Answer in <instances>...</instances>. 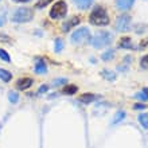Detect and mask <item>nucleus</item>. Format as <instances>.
I'll return each instance as SVG.
<instances>
[{"instance_id":"f257e3e1","label":"nucleus","mask_w":148,"mask_h":148,"mask_svg":"<svg viewBox=\"0 0 148 148\" xmlns=\"http://www.w3.org/2000/svg\"><path fill=\"white\" fill-rule=\"evenodd\" d=\"M89 22L93 26L104 27V26L109 24V15H108V12H106V10L104 7H96L90 14Z\"/></svg>"},{"instance_id":"f03ea898","label":"nucleus","mask_w":148,"mask_h":148,"mask_svg":"<svg viewBox=\"0 0 148 148\" xmlns=\"http://www.w3.org/2000/svg\"><path fill=\"white\" fill-rule=\"evenodd\" d=\"M90 39H92L90 30L88 27H81V28H77V30L71 34L70 42L73 43V45H77V46H82V45L90 43Z\"/></svg>"},{"instance_id":"7ed1b4c3","label":"nucleus","mask_w":148,"mask_h":148,"mask_svg":"<svg viewBox=\"0 0 148 148\" xmlns=\"http://www.w3.org/2000/svg\"><path fill=\"white\" fill-rule=\"evenodd\" d=\"M113 40V35L108 31H98L94 36L90 39V45L94 49H102L105 46H109Z\"/></svg>"},{"instance_id":"20e7f679","label":"nucleus","mask_w":148,"mask_h":148,"mask_svg":"<svg viewBox=\"0 0 148 148\" xmlns=\"http://www.w3.org/2000/svg\"><path fill=\"white\" fill-rule=\"evenodd\" d=\"M34 19V11L28 7H20L12 14L14 23H28Z\"/></svg>"},{"instance_id":"39448f33","label":"nucleus","mask_w":148,"mask_h":148,"mask_svg":"<svg viewBox=\"0 0 148 148\" xmlns=\"http://www.w3.org/2000/svg\"><path fill=\"white\" fill-rule=\"evenodd\" d=\"M50 18L54 20H61L63 18H66L67 15V4L66 1H63V0H58V1H55L54 5L51 7L50 10Z\"/></svg>"},{"instance_id":"423d86ee","label":"nucleus","mask_w":148,"mask_h":148,"mask_svg":"<svg viewBox=\"0 0 148 148\" xmlns=\"http://www.w3.org/2000/svg\"><path fill=\"white\" fill-rule=\"evenodd\" d=\"M131 16L124 14V15L119 16L114 22V30L116 31H120V32H125L129 30V26H131Z\"/></svg>"},{"instance_id":"0eeeda50","label":"nucleus","mask_w":148,"mask_h":148,"mask_svg":"<svg viewBox=\"0 0 148 148\" xmlns=\"http://www.w3.org/2000/svg\"><path fill=\"white\" fill-rule=\"evenodd\" d=\"M32 85H34V79L30 77L19 78V79L16 81V88L19 90H27V89H30Z\"/></svg>"},{"instance_id":"6e6552de","label":"nucleus","mask_w":148,"mask_h":148,"mask_svg":"<svg viewBox=\"0 0 148 148\" xmlns=\"http://www.w3.org/2000/svg\"><path fill=\"white\" fill-rule=\"evenodd\" d=\"M79 22H81V18H79V16H73L71 19L66 20V22L62 24V31L63 32H69L71 28H73L74 26H77Z\"/></svg>"},{"instance_id":"1a4fd4ad","label":"nucleus","mask_w":148,"mask_h":148,"mask_svg":"<svg viewBox=\"0 0 148 148\" xmlns=\"http://www.w3.org/2000/svg\"><path fill=\"white\" fill-rule=\"evenodd\" d=\"M135 0H116V7L121 11H128L133 5Z\"/></svg>"},{"instance_id":"9d476101","label":"nucleus","mask_w":148,"mask_h":148,"mask_svg":"<svg viewBox=\"0 0 148 148\" xmlns=\"http://www.w3.org/2000/svg\"><path fill=\"white\" fill-rule=\"evenodd\" d=\"M94 0H73V3L77 5L79 10H88L93 4Z\"/></svg>"},{"instance_id":"9b49d317","label":"nucleus","mask_w":148,"mask_h":148,"mask_svg":"<svg viewBox=\"0 0 148 148\" xmlns=\"http://www.w3.org/2000/svg\"><path fill=\"white\" fill-rule=\"evenodd\" d=\"M119 47L120 49H132L133 45H132V40H131V38L129 36H123V38L119 40Z\"/></svg>"},{"instance_id":"f8f14e48","label":"nucleus","mask_w":148,"mask_h":148,"mask_svg":"<svg viewBox=\"0 0 148 148\" xmlns=\"http://www.w3.org/2000/svg\"><path fill=\"white\" fill-rule=\"evenodd\" d=\"M34 71L36 74H45L47 71V66H46V62L42 61V59H39L38 62L35 63V67H34Z\"/></svg>"},{"instance_id":"ddd939ff","label":"nucleus","mask_w":148,"mask_h":148,"mask_svg":"<svg viewBox=\"0 0 148 148\" xmlns=\"http://www.w3.org/2000/svg\"><path fill=\"white\" fill-rule=\"evenodd\" d=\"M97 100V96L93 93H84L79 96V101L85 102V104H89V102H93Z\"/></svg>"},{"instance_id":"4468645a","label":"nucleus","mask_w":148,"mask_h":148,"mask_svg":"<svg viewBox=\"0 0 148 148\" xmlns=\"http://www.w3.org/2000/svg\"><path fill=\"white\" fill-rule=\"evenodd\" d=\"M0 79L3 82H10L12 79V74L8 70H5V69H1V67H0Z\"/></svg>"},{"instance_id":"2eb2a0df","label":"nucleus","mask_w":148,"mask_h":148,"mask_svg":"<svg viewBox=\"0 0 148 148\" xmlns=\"http://www.w3.org/2000/svg\"><path fill=\"white\" fill-rule=\"evenodd\" d=\"M137 120H139V123L141 124V127H143V128L148 129V114H147V113H141V114H139Z\"/></svg>"},{"instance_id":"dca6fc26","label":"nucleus","mask_w":148,"mask_h":148,"mask_svg":"<svg viewBox=\"0 0 148 148\" xmlns=\"http://www.w3.org/2000/svg\"><path fill=\"white\" fill-rule=\"evenodd\" d=\"M113 58H114V50H113V49H109V50H106L105 53L101 54L102 61H112Z\"/></svg>"},{"instance_id":"f3484780","label":"nucleus","mask_w":148,"mask_h":148,"mask_svg":"<svg viewBox=\"0 0 148 148\" xmlns=\"http://www.w3.org/2000/svg\"><path fill=\"white\" fill-rule=\"evenodd\" d=\"M77 86L75 85H66L63 88V93L67 94V96H73L74 93H77Z\"/></svg>"},{"instance_id":"a211bd4d","label":"nucleus","mask_w":148,"mask_h":148,"mask_svg":"<svg viewBox=\"0 0 148 148\" xmlns=\"http://www.w3.org/2000/svg\"><path fill=\"white\" fill-rule=\"evenodd\" d=\"M63 47H65V43L61 38H57L55 39V45H54V51L55 53H61L63 50Z\"/></svg>"},{"instance_id":"6ab92c4d","label":"nucleus","mask_w":148,"mask_h":148,"mask_svg":"<svg viewBox=\"0 0 148 148\" xmlns=\"http://www.w3.org/2000/svg\"><path fill=\"white\" fill-rule=\"evenodd\" d=\"M101 75L105 78V79H108V81H114V79H116V74L113 73V71H109V70H102Z\"/></svg>"},{"instance_id":"aec40b11","label":"nucleus","mask_w":148,"mask_h":148,"mask_svg":"<svg viewBox=\"0 0 148 148\" xmlns=\"http://www.w3.org/2000/svg\"><path fill=\"white\" fill-rule=\"evenodd\" d=\"M125 119V112L124 110H119V112L114 114V119L112 120L113 124H117V123H120V121H123Z\"/></svg>"},{"instance_id":"412c9836","label":"nucleus","mask_w":148,"mask_h":148,"mask_svg":"<svg viewBox=\"0 0 148 148\" xmlns=\"http://www.w3.org/2000/svg\"><path fill=\"white\" fill-rule=\"evenodd\" d=\"M8 100L12 104H16V102L19 101V94L16 93V92H8Z\"/></svg>"},{"instance_id":"4be33fe9","label":"nucleus","mask_w":148,"mask_h":148,"mask_svg":"<svg viewBox=\"0 0 148 148\" xmlns=\"http://www.w3.org/2000/svg\"><path fill=\"white\" fill-rule=\"evenodd\" d=\"M51 1H54V0H38V1H36V4H35V8H38V10L45 8V7H47Z\"/></svg>"},{"instance_id":"5701e85b","label":"nucleus","mask_w":148,"mask_h":148,"mask_svg":"<svg viewBox=\"0 0 148 148\" xmlns=\"http://www.w3.org/2000/svg\"><path fill=\"white\" fill-rule=\"evenodd\" d=\"M133 30H135V32H136V34H143V32H145V30H147V24L137 23L136 26L133 27Z\"/></svg>"},{"instance_id":"b1692460","label":"nucleus","mask_w":148,"mask_h":148,"mask_svg":"<svg viewBox=\"0 0 148 148\" xmlns=\"http://www.w3.org/2000/svg\"><path fill=\"white\" fill-rule=\"evenodd\" d=\"M0 59L4 61V62H11V57H10V54H8L5 50H3V49H0Z\"/></svg>"},{"instance_id":"393cba45","label":"nucleus","mask_w":148,"mask_h":148,"mask_svg":"<svg viewBox=\"0 0 148 148\" xmlns=\"http://www.w3.org/2000/svg\"><path fill=\"white\" fill-rule=\"evenodd\" d=\"M67 79L66 78H57L53 81V86H59V85H66Z\"/></svg>"},{"instance_id":"a878e982","label":"nucleus","mask_w":148,"mask_h":148,"mask_svg":"<svg viewBox=\"0 0 148 148\" xmlns=\"http://www.w3.org/2000/svg\"><path fill=\"white\" fill-rule=\"evenodd\" d=\"M140 67L141 69H148V54H145L140 59Z\"/></svg>"},{"instance_id":"bb28decb","label":"nucleus","mask_w":148,"mask_h":148,"mask_svg":"<svg viewBox=\"0 0 148 148\" xmlns=\"http://www.w3.org/2000/svg\"><path fill=\"white\" fill-rule=\"evenodd\" d=\"M5 20H7V15H5V12L0 15V27H3L4 24H5Z\"/></svg>"},{"instance_id":"cd10ccee","label":"nucleus","mask_w":148,"mask_h":148,"mask_svg":"<svg viewBox=\"0 0 148 148\" xmlns=\"http://www.w3.org/2000/svg\"><path fill=\"white\" fill-rule=\"evenodd\" d=\"M136 98H139V100H143V101H145V100H148L147 97H145V94L144 93H137L136 96H135Z\"/></svg>"},{"instance_id":"c85d7f7f","label":"nucleus","mask_w":148,"mask_h":148,"mask_svg":"<svg viewBox=\"0 0 148 148\" xmlns=\"http://www.w3.org/2000/svg\"><path fill=\"white\" fill-rule=\"evenodd\" d=\"M47 90H49V86H47V85H43V86H40V88H39L38 93H46Z\"/></svg>"},{"instance_id":"c756f323","label":"nucleus","mask_w":148,"mask_h":148,"mask_svg":"<svg viewBox=\"0 0 148 148\" xmlns=\"http://www.w3.org/2000/svg\"><path fill=\"white\" fill-rule=\"evenodd\" d=\"M133 109H136V110L145 109V105H144V104H136V105H133Z\"/></svg>"},{"instance_id":"7c9ffc66","label":"nucleus","mask_w":148,"mask_h":148,"mask_svg":"<svg viewBox=\"0 0 148 148\" xmlns=\"http://www.w3.org/2000/svg\"><path fill=\"white\" fill-rule=\"evenodd\" d=\"M145 46H148V39H145V40H143V43H140V49H144Z\"/></svg>"},{"instance_id":"2f4dec72","label":"nucleus","mask_w":148,"mask_h":148,"mask_svg":"<svg viewBox=\"0 0 148 148\" xmlns=\"http://www.w3.org/2000/svg\"><path fill=\"white\" fill-rule=\"evenodd\" d=\"M12 1H14V3H28V1H31V0H12Z\"/></svg>"},{"instance_id":"473e14b6","label":"nucleus","mask_w":148,"mask_h":148,"mask_svg":"<svg viewBox=\"0 0 148 148\" xmlns=\"http://www.w3.org/2000/svg\"><path fill=\"white\" fill-rule=\"evenodd\" d=\"M143 93L145 94V97L148 98V88H144V89H143Z\"/></svg>"},{"instance_id":"72a5a7b5","label":"nucleus","mask_w":148,"mask_h":148,"mask_svg":"<svg viewBox=\"0 0 148 148\" xmlns=\"http://www.w3.org/2000/svg\"><path fill=\"white\" fill-rule=\"evenodd\" d=\"M0 1H1V0H0Z\"/></svg>"}]
</instances>
